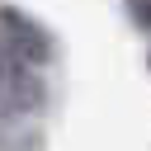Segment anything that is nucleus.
<instances>
[{"label":"nucleus","mask_w":151,"mask_h":151,"mask_svg":"<svg viewBox=\"0 0 151 151\" xmlns=\"http://www.w3.org/2000/svg\"><path fill=\"white\" fill-rule=\"evenodd\" d=\"M123 5H127V19L151 38V0H123Z\"/></svg>","instance_id":"nucleus-2"},{"label":"nucleus","mask_w":151,"mask_h":151,"mask_svg":"<svg viewBox=\"0 0 151 151\" xmlns=\"http://www.w3.org/2000/svg\"><path fill=\"white\" fill-rule=\"evenodd\" d=\"M0 52L9 57V61H24V66H52L57 57H61V42H57V33L38 19V14H28L24 5H0Z\"/></svg>","instance_id":"nucleus-1"},{"label":"nucleus","mask_w":151,"mask_h":151,"mask_svg":"<svg viewBox=\"0 0 151 151\" xmlns=\"http://www.w3.org/2000/svg\"><path fill=\"white\" fill-rule=\"evenodd\" d=\"M146 66H151V57H146Z\"/></svg>","instance_id":"nucleus-4"},{"label":"nucleus","mask_w":151,"mask_h":151,"mask_svg":"<svg viewBox=\"0 0 151 151\" xmlns=\"http://www.w3.org/2000/svg\"><path fill=\"white\" fill-rule=\"evenodd\" d=\"M5 61H9V57H5V52H0V80H5Z\"/></svg>","instance_id":"nucleus-3"}]
</instances>
